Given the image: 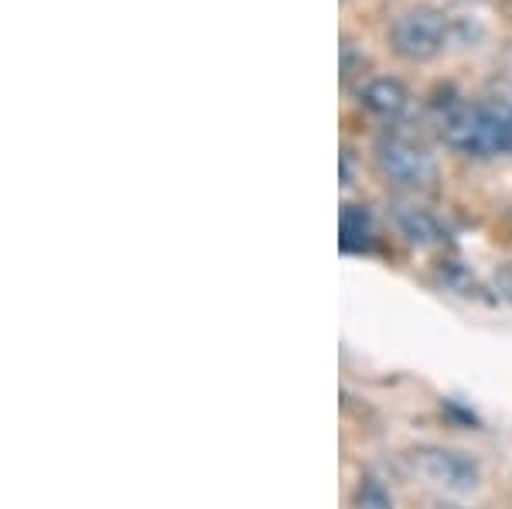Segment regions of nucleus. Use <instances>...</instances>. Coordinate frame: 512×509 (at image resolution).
Here are the masks:
<instances>
[{"label": "nucleus", "mask_w": 512, "mask_h": 509, "mask_svg": "<svg viewBox=\"0 0 512 509\" xmlns=\"http://www.w3.org/2000/svg\"><path fill=\"white\" fill-rule=\"evenodd\" d=\"M345 253H373L376 250V223L366 205H345L342 209V236Z\"/></svg>", "instance_id": "7"}, {"label": "nucleus", "mask_w": 512, "mask_h": 509, "mask_svg": "<svg viewBox=\"0 0 512 509\" xmlns=\"http://www.w3.org/2000/svg\"><path fill=\"white\" fill-rule=\"evenodd\" d=\"M451 41H458V18L444 14L434 4H414L400 11L390 24V45L403 62L427 65L448 52Z\"/></svg>", "instance_id": "2"}, {"label": "nucleus", "mask_w": 512, "mask_h": 509, "mask_svg": "<svg viewBox=\"0 0 512 509\" xmlns=\"http://www.w3.org/2000/svg\"><path fill=\"white\" fill-rule=\"evenodd\" d=\"M373 161L379 168V175L390 185L403 188V192H427L437 185V161L424 144L410 141L407 134H386L376 137L373 144Z\"/></svg>", "instance_id": "3"}, {"label": "nucleus", "mask_w": 512, "mask_h": 509, "mask_svg": "<svg viewBox=\"0 0 512 509\" xmlns=\"http://www.w3.org/2000/svg\"><path fill=\"white\" fill-rule=\"evenodd\" d=\"M352 509H396L390 486L379 475L366 472L352 489Z\"/></svg>", "instance_id": "8"}, {"label": "nucleus", "mask_w": 512, "mask_h": 509, "mask_svg": "<svg viewBox=\"0 0 512 509\" xmlns=\"http://www.w3.org/2000/svg\"><path fill=\"white\" fill-rule=\"evenodd\" d=\"M499 11L512 21V0H499Z\"/></svg>", "instance_id": "12"}, {"label": "nucleus", "mask_w": 512, "mask_h": 509, "mask_svg": "<svg viewBox=\"0 0 512 509\" xmlns=\"http://www.w3.org/2000/svg\"><path fill=\"white\" fill-rule=\"evenodd\" d=\"M441 277H444V284L454 287L458 294H475L478 291V281H475V277H468V270L458 267V264H444Z\"/></svg>", "instance_id": "9"}, {"label": "nucleus", "mask_w": 512, "mask_h": 509, "mask_svg": "<svg viewBox=\"0 0 512 509\" xmlns=\"http://www.w3.org/2000/svg\"><path fill=\"white\" fill-rule=\"evenodd\" d=\"M509 298H512V277H509Z\"/></svg>", "instance_id": "14"}, {"label": "nucleus", "mask_w": 512, "mask_h": 509, "mask_svg": "<svg viewBox=\"0 0 512 509\" xmlns=\"http://www.w3.org/2000/svg\"><path fill=\"white\" fill-rule=\"evenodd\" d=\"M355 69H366V55H362V48H355V41L345 38L342 41V79L349 82L355 76Z\"/></svg>", "instance_id": "10"}, {"label": "nucleus", "mask_w": 512, "mask_h": 509, "mask_svg": "<svg viewBox=\"0 0 512 509\" xmlns=\"http://www.w3.org/2000/svg\"><path fill=\"white\" fill-rule=\"evenodd\" d=\"M434 509H465V506H454V503H437Z\"/></svg>", "instance_id": "13"}, {"label": "nucleus", "mask_w": 512, "mask_h": 509, "mask_svg": "<svg viewBox=\"0 0 512 509\" xmlns=\"http://www.w3.org/2000/svg\"><path fill=\"white\" fill-rule=\"evenodd\" d=\"M359 106L369 113V117L383 120V123H396L407 117L410 110V93L400 79L393 76H376L366 79L359 86Z\"/></svg>", "instance_id": "6"}, {"label": "nucleus", "mask_w": 512, "mask_h": 509, "mask_svg": "<svg viewBox=\"0 0 512 509\" xmlns=\"http://www.w3.org/2000/svg\"><path fill=\"white\" fill-rule=\"evenodd\" d=\"M390 223L396 233H400L410 246H417V250H441V246H448V240H451L444 219L420 202H393Z\"/></svg>", "instance_id": "5"}, {"label": "nucleus", "mask_w": 512, "mask_h": 509, "mask_svg": "<svg viewBox=\"0 0 512 509\" xmlns=\"http://www.w3.org/2000/svg\"><path fill=\"white\" fill-rule=\"evenodd\" d=\"M342 185L345 188L352 185V151H349V147L342 151Z\"/></svg>", "instance_id": "11"}, {"label": "nucleus", "mask_w": 512, "mask_h": 509, "mask_svg": "<svg viewBox=\"0 0 512 509\" xmlns=\"http://www.w3.org/2000/svg\"><path fill=\"white\" fill-rule=\"evenodd\" d=\"M434 127L437 137L465 158L489 161L512 154V79L492 82L475 103L461 96L434 103Z\"/></svg>", "instance_id": "1"}, {"label": "nucleus", "mask_w": 512, "mask_h": 509, "mask_svg": "<svg viewBox=\"0 0 512 509\" xmlns=\"http://www.w3.org/2000/svg\"><path fill=\"white\" fill-rule=\"evenodd\" d=\"M407 465L427 486L451 492V496H468L482 486V462L461 448L420 445L407 455Z\"/></svg>", "instance_id": "4"}]
</instances>
